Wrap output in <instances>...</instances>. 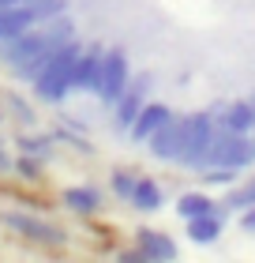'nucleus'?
<instances>
[{
	"label": "nucleus",
	"instance_id": "obj_1",
	"mask_svg": "<svg viewBox=\"0 0 255 263\" xmlns=\"http://www.w3.org/2000/svg\"><path fill=\"white\" fill-rule=\"evenodd\" d=\"M71 38H75V23H71L68 15H56L53 23H38V27L23 30V34H15V38H4L0 42V61L15 71L27 61H34L38 53H49V49H56V45H64Z\"/></svg>",
	"mask_w": 255,
	"mask_h": 263
},
{
	"label": "nucleus",
	"instance_id": "obj_2",
	"mask_svg": "<svg viewBox=\"0 0 255 263\" xmlns=\"http://www.w3.org/2000/svg\"><path fill=\"white\" fill-rule=\"evenodd\" d=\"M79 53H83V42L71 38V42H64L49 61H45V68L34 76V94H38L42 102L56 105V102H64L68 94H71V76H75Z\"/></svg>",
	"mask_w": 255,
	"mask_h": 263
},
{
	"label": "nucleus",
	"instance_id": "obj_3",
	"mask_svg": "<svg viewBox=\"0 0 255 263\" xmlns=\"http://www.w3.org/2000/svg\"><path fill=\"white\" fill-rule=\"evenodd\" d=\"M255 162V139L248 136V132H233L225 124L214 128V143L210 151H206V165H229V170H248V165Z\"/></svg>",
	"mask_w": 255,
	"mask_h": 263
},
{
	"label": "nucleus",
	"instance_id": "obj_4",
	"mask_svg": "<svg viewBox=\"0 0 255 263\" xmlns=\"http://www.w3.org/2000/svg\"><path fill=\"white\" fill-rule=\"evenodd\" d=\"M214 109H203V113H191L188 117V136H184V151H180V158L176 165H184V170H203V162H206V151H210V143H214Z\"/></svg>",
	"mask_w": 255,
	"mask_h": 263
},
{
	"label": "nucleus",
	"instance_id": "obj_5",
	"mask_svg": "<svg viewBox=\"0 0 255 263\" xmlns=\"http://www.w3.org/2000/svg\"><path fill=\"white\" fill-rule=\"evenodd\" d=\"M0 222L8 226L11 233L27 237V241H38V245H68V233L60 230L56 222H45L38 214H27V211H4Z\"/></svg>",
	"mask_w": 255,
	"mask_h": 263
},
{
	"label": "nucleus",
	"instance_id": "obj_6",
	"mask_svg": "<svg viewBox=\"0 0 255 263\" xmlns=\"http://www.w3.org/2000/svg\"><path fill=\"white\" fill-rule=\"evenodd\" d=\"M131 83V68H128V57H124V49H105V57H102V79H98V98H102V105H113L120 94H124V87Z\"/></svg>",
	"mask_w": 255,
	"mask_h": 263
},
{
	"label": "nucleus",
	"instance_id": "obj_7",
	"mask_svg": "<svg viewBox=\"0 0 255 263\" xmlns=\"http://www.w3.org/2000/svg\"><path fill=\"white\" fill-rule=\"evenodd\" d=\"M184 136H188V117H169V121L147 139V147L158 162H176L184 151Z\"/></svg>",
	"mask_w": 255,
	"mask_h": 263
},
{
	"label": "nucleus",
	"instance_id": "obj_8",
	"mask_svg": "<svg viewBox=\"0 0 255 263\" xmlns=\"http://www.w3.org/2000/svg\"><path fill=\"white\" fill-rule=\"evenodd\" d=\"M147 90H150V76H135V79L124 87V94L113 102V117H116V128H120V132H128L131 121L139 117L143 102H147Z\"/></svg>",
	"mask_w": 255,
	"mask_h": 263
},
{
	"label": "nucleus",
	"instance_id": "obj_9",
	"mask_svg": "<svg viewBox=\"0 0 255 263\" xmlns=\"http://www.w3.org/2000/svg\"><path fill=\"white\" fill-rule=\"evenodd\" d=\"M102 57L105 49L102 45H83L79 61H75V76H71V90H98V79H102Z\"/></svg>",
	"mask_w": 255,
	"mask_h": 263
},
{
	"label": "nucleus",
	"instance_id": "obj_10",
	"mask_svg": "<svg viewBox=\"0 0 255 263\" xmlns=\"http://www.w3.org/2000/svg\"><path fill=\"white\" fill-rule=\"evenodd\" d=\"M135 245L143 248V256H147V263H169V259H176V241L169 233L162 230H150V226H139L135 230Z\"/></svg>",
	"mask_w": 255,
	"mask_h": 263
},
{
	"label": "nucleus",
	"instance_id": "obj_11",
	"mask_svg": "<svg viewBox=\"0 0 255 263\" xmlns=\"http://www.w3.org/2000/svg\"><path fill=\"white\" fill-rule=\"evenodd\" d=\"M169 117H173V109L169 105H162V102H143V109H139V117L131 121V128H128V136L135 139V143H147L158 128H162Z\"/></svg>",
	"mask_w": 255,
	"mask_h": 263
},
{
	"label": "nucleus",
	"instance_id": "obj_12",
	"mask_svg": "<svg viewBox=\"0 0 255 263\" xmlns=\"http://www.w3.org/2000/svg\"><path fill=\"white\" fill-rule=\"evenodd\" d=\"M30 27H38V15H34V4H30V0L0 8V42H4V38H15V34L30 30Z\"/></svg>",
	"mask_w": 255,
	"mask_h": 263
},
{
	"label": "nucleus",
	"instance_id": "obj_13",
	"mask_svg": "<svg viewBox=\"0 0 255 263\" xmlns=\"http://www.w3.org/2000/svg\"><path fill=\"white\" fill-rule=\"evenodd\" d=\"M225 230V207L218 211H206L199 218H188V241L191 245H214Z\"/></svg>",
	"mask_w": 255,
	"mask_h": 263
},
{
	"label": "nucleus",
	"instance_id": "obj_14",
	"mask_svg": "<svg viewBox=\"0 0 255 263\" xmlns=\"http://www.w3.org/2000/svg\"><path fill=\"white\" fill-rule=\"evenodd\" d=\"M214 121L218 124H225V128H233V132H255V109H251V102L248 98H240V102H229V105H214Z\"/></svg>",
	"mask_w": 255,
	"mask_h": 263
},
{
	"label": "nucleus",
	"instance_id": "obj_15",
	"mask_svg": "<svg viewBox=\"0 0 255 263\" xmlns=\"http://www.w3.org/2000/svg\"><path fill=\"white\" fill-rule=\"evenodd\" d=\"M60 203H64L68 211L83 214V218H90V214L102 211V192L90 188V184H75V188H64V192H60Z\"/></svg>",
	"mask_w": 255,
	"mask_h": 263
},
{
	"label": "nucleus",
	"instance_id": "obj_16",
	"mask_svg": "<svg viewBox=\"0 0 255 263\" xmlns=\"http://www.w3.org/2000/svg\"><path fill=\"white\" fill-rule=\"evenodd\" d=\"M131 207L143 211V214H154V211H162V203H165V192H162V184L150 181V177H139L135 181V192H131Z\"/></svg>",
	"mask_w": 255,
	"mask_h": 263
},
{
	"label": "nucleus",
	"instance_id": "obj_17",
	"mask_svg": "<svg viewBox=\"0 0 255 263\" xmlns=\"http://www.w3.org/2000/svg\"><path fill=\"white\" fill-rule=\"evenodd\" d=\"M255 203V173L248 177V181H240V184H229V192H225V199H222V207H225V214H240L244 207H251Z\"/></svg>",
	"mask_w": 255,
	"mask_h": 263
},
{
	"label": "nucleus",
	"instance_id": "obj_18",
	"mask_svg": "<svg viewBox=\"0 0 255 263\" xmlns=\"http://www.w3.org/2000/svg\"><path fill=\"white\" fill-rule=\"evenodd\" d=\"M206 211H218V199H210L206 192H184L176 199V214L180 218H199V214H206Z\"/></svg>",
	"mask_w": 255,
	"mask_h": 263
},
{
	"label": "nucleus",
	"instance_id": "obj_19",
	"mask_svg": "<svg viewBox=\"0 0 255 263\" xmlns=\"http://www.w3.org/2000/svg\"><path fill=\"white\" fill-rule=\"evenodd\" d=\"M15 143H19L23 154H30V158H38V162L53 158V136H19Z\"/></svg>",
	"mask_w": 255,
	"mask_h": 263
},
{
	"label": "nucleus",
	"instance_id": "obj_20",
	"mask_svg": "<svg viewBox=\"0 0 255 263\" xmlns=\"http://www.w3.org/2000/svg\"><path fill=\"white\" fill-rule=\"evenodd\" d=\"M199 177H203V184H210V188H229V184H237L240 170H229V165H206V170H199Z\"/></svg>",
	"mask_w": 255,
	"mask_h": 263
},
{
	"label": "nucleus",
	"instance_id": "obj_21",
	"mask_svg": "<svg viewBox=\"0 0 255 263\" xmlns=\"http://www.w3.org/2000/svg\"><path fill=\"white\" fill-rule=\"evenodd\" d=\"M135 181H139V177L131 173V170H113V196L128 203L131 192H135Z\"/></svg>",
	"mask_w": 255,
	"mask_h": 263
},
{
	"label": "nucleus",
	"instance_id": "obj_22",
	"mask_svg": "<svg viewBox=\"0 0 255 263\" xmlns=\"http://www.w3.org/2000/svg\"><path fill=\"white\" fill-rule=\"evenodd\" d=\"M11 173L23 177V181H38V177H42V162L30 158V154H19V158L11 162Z\"/></svg>",
	"mask_w": 255,
	"mask_h": 263
},
{
	"label": "nucleus",
	"instance_id": "obj_23",
	"mask_svg": "<svg viewBox=\"0 0 255 263\" xmlns=\"http://www.w3.org/2000/svg\"><path fill=\"white\" fill-rule=\"evenodd\" d=\"M53 139H64L68 147H75V151H83V154H94V147L87 143V136H79V132H68V128H56L53 132Z\"/></svg>",
	"mask_w": 255,
	"mask_h": 263
},
{
	"label": "nucleus",
	"instance_id": "obj_24",
	"mask_svg": "<svg viewBox=\"0 0 255 263\" xmlns=\"http://www.w3.org/2000/svg\"><path fill=\"white\" fill-rule=\"evenodd\" d=\"M8 105H11V113L19 117V124H34V117H38V113H34L30 105L19 98V94H8Z\"/></svg>",
	"mask_w": 255,
	"mask_h": 263
},
{
	"label": "nucleus",
	"instance_id": "obj_25",
	"mask_svg": "<svg viewBox=\"0 0 255 263\" xmlns=\"http://www.w3.org/2000/svg\"><path fill=\"white\" fill-rule=\"evenodd\" d=\"M116 259H120V263H147V256H143L139 245H135V248H124V252H116Z\"/></svg>",
	"mask_w": 255,
	"mask_h": 263
},
{
	"label": "nucleus",
	"instance_id": "obj_26",
	"mask_svg": "<svg viewBox=\"0 0 255 263\" xmlns=\"http://www.w3.org/2000/svg\"><path fill=\"white\" fill-rule=\"evenodd\" d=\"M240 230H244V233H255V203L240 211Z\"/></svg>",
	"mask_w": 255,
	"mask_h": 263
},
{
	"label": "nucleus",
	"instance_id": "obj_27",
	"mask_svg": "<svg viewBox=\"0 0 255 263\" xmlns=\"http://www.w3.org/2000/svg\"><path fill=\"white\" fill-rule=\"evenodd\" d=\"M0 173H11V158H8V151H4V139H0Z\"/></svg>",
	"mask_w": 255,
	"mask_h": 263
},
{
	"label": "nucleus",
	"instance_id": "obj_28",
	"mask_svg": "<svg viewBox=\"0 0 255 263\" xmlns=\"http://www.w3.org/2000/svg\"><path fill=\"white\" fill-rule=\"evenodd\" d=\"M8 4H23V0H0V8H8Z\"/></svg>",
	"mask_w": 255,
	"mask_h": 263
},
{
	"label": "nucleus",
	"instance_id": "obj_29",
	"mask_svg": "<svg viewBox=\"0 0 255 263\" xmlns=\"http://www.w3.org/2000/svg\"><path fill=\"white\" fill-rule=\"evenodd\" d=\"M248 102H251V109H255V90H251V94H248Z\"/></svg>",
	"mask_w": 255,
	"mask_h": 263
},
{
	"label": "nucleus",
	"instance_id": "obj_30",
	"mask_svg": "<svg viewBox=\"0 0 255 263\" xmlns=\"http://www.w3.org/2000/svg\"><path fill=\"white\" fill-rule=\"evenodd\" d=\"M0 117H4V113H0Z\"/></svg>",
	"mask_w": 255,
	"mask_h": 263
},
{
	"label": "nucleus",
	"instance_id": "obj_31",
	"mask_svg": "<svg viewBox=\"0 0 255 263\" xmlns=\"http://www.w3.org/2000/svg\"><path fill=\"white\" fill-rule=\"evenodd\" d=\"M251 136H255V132H251Z\"/></svg>",
	"mask_w": 255,
	"mask_h": 263
}]
</instances>
